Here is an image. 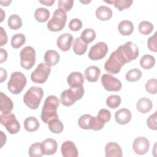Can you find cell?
Returning <instances> with one entry per match:
<instances>
[{"label": "cell", "instance_id": "cell-1", "mask_svg": "<svg viewBox=\"0 0 157 157\" xmlns=\"http://www.w3.org/2000/svg\"><path fill=\"white\" fill-rule=\"evenodd\" d=\"M59 99L55 96L50 95L46 98L42 109L40 116L42 121L48 124L52 119L58 118L57 109L59 106Z\"/></svg>", "mask_w": 157, "mask_h": 157}, {"label": "cell", "instance_id": "cell-2", "mask_svg": "<svg viewBox=\"0 0 157 157\" xmlns=\"http://www.w3.org/2000/svg\"><path fill=\"white\" fill-rule=\"evenodd\" d=\"M128 61L119 47L112 52L104 64L105 70L110 74H118L122 66Z\"/></svg>", "mask_w": 157, "mask_h": 157}, {"label": "cell", "instance_id": "cell-3", "mask_svg": "<svg viewBox=\"0 0 157 157\" xmlns=\"http://www.w3.org/2000/svg\"><path fill=\"white\" fill-rule=\"evenodd\" d=\"M44 95L42 88L37 86H31L24 94L25 104L31 109H37Z\"/></svg>", "mask_w": 157, "mask_h": 157}, {"label": "cell", "instance_id": "cell-4", "mask_svg": "<svg viewBox=\"0 0 157 157\" xmlns=\"http://www.w3.org/2000/svg\"><path fill=\"white\" fill-rule=\"evenodd\" d=\"M84 94L83 86L71 88L63 91L60 96V101L65 106H71L76 101L80 99Z\"/></svg>", "mask_w": 157, "mask_h": 157}, {"label": "cell", "instance_id": "cell-5", "mask_svg": "<svg viewBox=\"0 0 157 157\" xmlns=\"http://www.w3.org/2000/svg\"><path fill=\"white\" fill-rule=\"evenodd\" d=\"M67 20L66 12L61 9H57L53 13L52 18L47 23V28L51 31H61L65 26Z\"/></svg>", "mask_w": 157, "mask_h": 157}, {"label": "cell", "instance_id": "cell-6", "mask_svg": "<svg viewBox=\"0 0 157 157\" xmlns=\"http://www.w3.org/2000/svg\"><path fill=\"white\" fill-rule=\"evenodd\" d=\"M26 85V78L25 75L20 72H14L10 75L7 88L10 93L18 94L22 91Z\"/></svg>", "mask_w": 157, "mask_h": 157}, {"label": "cell", "instance_id": "cell-7", "mask_svg": "<svg viewBox=\"0 0 157 157\" xmlns=\"http://www.w3.org/2000/svg\"><path fill=\"white\" fill-rule=\"evenodd\" d=\"M0 118L1 124L5 126L10 134H14L20 131V123L16 119L15 115L10 112H1Z\"/></svg>", "mask_w": 157, "mask_h": 157}, {"label": "cell", "instance_id": "cell-8", "mask_svg": "<svg viewBox=\"0 0 157 157\" xmlns=\"http://www.w3.org/2000/svg\"><path fill=\"white\" fill-rule=\"evenodd\" d=\"M20 63L22 67L29 70L33 67L36 62V52L30 46H26L20 52Z\"/></svg>", "mask_w": 157, "mask_h": 157}, {"label": "cell", "instance_id": "cell-9", "mask_svg": "<svg viewBox=\"0 0 157 157\" xmlns=\"http://www.w3.org/2000/svg\"><path fill=\"white\" fill-rule=\"evenodd\" d=\"M50 72V66L46 63H40L31 73V80L34 83L42 84L47 81Z\"/></svg>", "mask_w": 157, "mask_h": 157}, {"label": "cell", "instance_id": "cell-10", "mask_svg": "<svg viewBox=\"0 0 157 157\" xmlns=\"http://www.w3.org/2000/svg\"><path fill=\"white\" fill-rule=\"evenodd\" d=\"M101 83L109 91H118L121 88V82L109 74H104L102 75Z\"/></svg>", "mask_w": 157, "mask_h": 157}, {"label": "cell", "instance_id": "cell-11", "mask_svg": "<svg viewBox=\"0 0 157 157\" xmlns=\"http://www.w3.org/2000/svg\"><path fill=\"white\" fill-rule=\"evenodd\" d=\"M108 52V47L105 42H99L91 47L88 57L92 60H99L104 58Z\"/></svg>", "mask_w": 157, "mask_h": 157}, {"label": "cell", "instance_id": "cell-12", "mask_svg": "<svg viewBox=\"0 0 157 157\" xmlns=\"http://www.w3.org/2000/svg\"><path fill=\"white\" fill-rule=\"evenodd\" d=\"M128 63L136 59L139 56V48L132 42L129 41L118 47Z\"/></svg>", "mask_w": 157, "mask_h": 157}, {"label": "cell", "instance_id": "cell-13", "mask_svg": "<svg viewBox=\"0 0 157 157\" xmlns=\"http://www.w3.org/2000/svg\"><path fill=\"white\" fill-rule=\"evenodd\" d=\"M150 143L148 140L144 137L136 138L133 142L132 148L134 152L138 155L145 154L149 149Z\"/></svg>", "mask_w": 157, "mask_h": 157}, {"label": "cell", "instance_id": "cell-14", "mask_svg": "<svg viewBox=\"0 0 157 157\" xmlns=\"http://www.w3.org/2000/svg\"><path fill=\"white\" fill-rule=\"evenodd\" d=\"M61 151L64 157H77L78 154L75 144L70 140H66L63 143Z\"/></svg>", "mask_w": 157, "mask_h": 157}, {"label": "cell", "instance_id": "cell-15", "mask_svg": "<svg viewBox=\"0 0 157 157\" xmlns=\"http://www.w3.org/2000/svg\"><path fill=\"white\" fill-rule=\"evenodd\" d=\"M72 40L73 37L71 34L64 33L58 38L56 41L57 46L62 51H68L71 48Z\"/></svg>", "mask_w": 157, "mask_h": 157}, {"label": "cell", "instance_id": "cell-16", "mask_svg": "<svg viewBox=\"0 0 157 157\" xmlns=\"http://www.w3.org/2000/svg\"><path fill=\"white\" fill-rule=\"evenodd\" d=\"M67 82L71 88H77L83 86L84 77L79 72H72L67 77Z\"/></svg>", "mask_w": 157, "mask_h": 157}, {"label": "cell", "instance_id": "cell-17", "mask_svg": "<svg viewBox=\"0 0 157 157\" xmlns=\"http://www.w3.org/2000/svg\"><path fill=\"white\" fill-rule=\"evenodd\" d=\"M105 152L106 157H121L123 156L120 146L114 142H110L106 144Z\"/></svg>", "mask_w": 157, "mask_h": 157}, {"label": "cell", "instance_id": "cell-18", "mask_svg": "<svg viewBox=\"0 0 157 157\" xmlns=\"http://www.w3.org/2000/svg\"><path fill=\"white\" fill-rule=\"evenodd\" d=\"M43 153L46 155H51L57 150L58 144L55 139L48 138L43 140L41 143Z\"/></svg>", "mask_w": 157, "mask_h": 157}, {"label": "cell", "instance_id": "cell-19", "mask_svg": "<svg viewBox=\"0 0 157 157\" xmlns=\"http://www.w3.org/2000/svg\"><path fill=\"white\" fill-rule=\"evenodd\" d=\"M115 118L118 124H126L131 119V112L127 109H121L115 112Z\"/></svg>", "mask_w": 157, "mask_h": 157}, {"label": "cell", "instance_id": "cell-20", "mask_svg": "<svg viewBox=\"0 0 157 157\" xmlns=\"http://www.w3.org/2000/svg\"><path fill=\"white\" fill-rule=\"evenodd\" d=\"M101 74L100 69L95 66L88 67L85 71V75L86 80L90 82H96L98 80Z\"/></svg>", "mask_w": 157, "mask_h": 157}, {"label": "cell", "instance_id": "cell-21", "mask_svg": "<svg viewBox=\"0 0 157 157\" xmlns=\"http://www.w3.org/2000/svg\"><path fill=\"white\" fill-rule=\"evenodd\" d=\"M59 53L53 50H47L45 54L44 59L45 63L49 66H55L59 61Z\"/></svg>", "mask_w": 157, "mask_h": 157}, {"label": "cell", "instance_id": "cell-22", "mask_svg": "<svg viewBox=\"0 0 157 157\" xmlns=\"http://www.w3.org/2000/svg\"><path fill=\"white\" fill-rule=\"evenodd\" d=\"M13 102L10 98L2 92L0 93V110L1 112H11L13 109Z\"/></svg>", "mask_w": 157, "mask_h": 157}, {"label": "cell", "instance_id": "cell-23", "mask_svg": "<svg viewBox=\"0 0 157 157\" xmlns=\"http://www.w3.org/2000/svg\"><path fill=\"white\" fill-rule=\"evenodd\" d=\"M96 16L99 20L107 21L112 18V11L110 7L106 6H101L97 8Z\"/></svg>", "mask_w": 157, "mask_h": 157}, {"label": "cell", "instance_id": "cell-24", "mask_svg": "<svg viewBox=\"0 0 157 157\" xmlns=\"http://www.w3.org/2000/svg\"><path fill=\"white\" fill-rule=\"evenodd\" d=\"M88 47V44L85 42L80 37H77L73 42V51L77 55H83Z\"/></svg>", "mask_w": 157, "mask_h": 157}, {"label": "cell", "instance_id": "cell-25", "mask_svg": "<svg viewBox=\"0 0 157 157\" xmlns=\"http://www.w3.org/2000/svg\"><path fill=\"white\" fill-rule=\"evenodd\" d=\"M153 104L150 99L147 98H142L137 102V109L142 113H145L150 112L152 108Z\"/></svg>", "mask_w": 157, "mask_h": 157}, {"label": "cell", "instance_id": "cell-26", "mask_svg": "<svg viewBox=\"0 0 157 157\" xmlns=\"http://www.w3.org/2000/svg\"><path fill=\"white\" fill-rule=\"evenodd\" d=\"M118 31L121 35L129 36L134 31L132 23L128 20H123L118 25Z\"/></svg>", "mask_w": 157, "mask_h": 157}, {"label": "cell", "instance_id": "cell-27", "mask_svg": "<svg viewBox=\"0 0 157 157\" xmlns=\"http://www.w3.org/2000/svg\"><path fill=\"white\" fill-rule=\"evenodd\" d=\"M24 128L28 132H34L39 128V123L36 118L29 117L24 121Z\"/></svg>", "mask_w": 157, "mask_h": 157}, {"label": "cell", "instance_id": "cell-28", "mask_svg": "<svg viewBox=\"0 0 157 157\" xmlns=\"http://www.w3.org/2000/svg\"><path fill=\"white\" fill-rule=\"evenodd\" d=\"M34 17L37 21L43 23L48 20L50 17L49 10L44 7L37 8L34 13Z\"/></svg>", "mask_w": 157, "mask_h": 157}, {"label": "cell", "instance_id": "cell-29", "mask_svg": "<svg viewBox=\"0 0 157 157\" xmlns=\"http://www.w3.org/2000/svg\"><path fill=\"white\" fill-rule=\"evenodd\" d=\"M50 131L55 134L61 133L64 128L63 123L58 118H54L50 120L48 123Z\"/></svg>", "mask_w": 157, "mask_h": 157}, {"label": "cell", "instance_id": "cell-30", "mask_svg": "<svg viewBox=\"0 0 157 157\" xmlns=\"http://www.w3.org/2000/svg\"><path fill=\"white\" fill-rule=\"evenodd\" d=\"M155 63V57L150 55H144L140 60V66L145 69H150L152 68Z\"/></svg>", "mask_w": 157, "mask_h": 157}, {"label": "cell", "instance_id": "cell-31", "mask_svg": "<svg viewBox=\"0 0 157 157\" xmlns=\"http://www.w3.org/2000/svg\"><path fill=\"white\" fill-rule=\"evenodd\" d=\"M7 23L9 27L13 30H17L22 26V21L21 18L16 14L12 15L9 17Z\"/></svg>", "mask_w": 157, "mask_h": 157}, {"label": "cell", "instance_id": "cell-32", "mask_svg": "<svg viewBox=\"0 0 157 157\" xmlns=\"http://www.w3.org/2000/svg\"><path fill=\"white\" fill-rule=\"evenodd\" d=\"M28 154L31 157H40L44 155L42 145L39 142L33 144L28 151Z\"/></svg>", "mask_w": 157, "mask_h": 157}, {"label": "cell", "instance_id": "cell-33", "mask_svg": "<svg viewBox=\"0 0 157 157\" xmlns=\"http://www.w3.org/2000/svg\"><path fill=\"white\" fill-rule=\"evenodd\" d=\"M26 41L25 35L21 33H18L13 35L11 39V45L14 48H18L21 47Z\"/></svg>", "mask_w": 157, "mask_h": 157}, {"label": "cell", "instance_id": "cell-34", "mask_svg": "<svg viewBox=\"0 0 157 157\" xmlns=\"http://www.w3.org/2000/svg\"><path fill=\"white\" fill-rule=\"evenodd\" d=\"M81 39L86 44L93 41L96 38L95 31L90 28H87L83 30L81 34Z\"/></svg>", "mask_w": 157, "mask_h": 157}, {"label": "cell", "instance_id": "cell-35", "mask_svg": "<svg viewBox=\"0 0 157 157\" xmlns=\"http://www.w3.org/2000/svg\"><path fill=\"white\" fill-rule=\"evenodd\" d=\"M142 76L141 71L136 68L129 70L126 74L125 78L128 82H136L139 80Z\"/></svg>", "mask_w": 157, "mask_h": 157}, {"label": "cell", "instance_id": "cell-36", "mask_svg": "<svg viewBox=\"0 0 157 157\" xmlns=\"http://www.w3.org/2000/svg\"><path fill=\"white\" fill-rule=\"evenodd\" d=\"M92 117H93L89 114H84V115H82L78 120V126L82 129H91L90 124H91Z\"/></svg>", "mask_w": 157, "mask_h": 157}, {"label": "cell", "instance_id": "cell-37", "mask_svg": "<svg viewBox=\"0 0 157 157\" xmlns=\"http://www.w3.org/2000/svg\"><path fill=\"white\" fill-rule=\"evenodd\" d=\"M121 98L117 94H112L109 96L106 100L107 105L111 109L117 108L121 103Z\"/></svg>", "mask_w": 157, "mask_h": 157}, {"label": "cell", "instance_id": "cell-38", "mask_svg": "<svg viewBox=\"0 0 157 157\" xmlns=\"http://www.w3.org/2000/svg\"><path fill=\"white\" fill-rule=\"evenodd\" d=\"M153 29V25L147 21H142L139 25V31L144 35L150 34Z\"/></svg>", "mask_w": 157, "mask_h": 157}, {"label": "cell", "instance_id": "cell-39", "mask_svg": "<svg viewBox=\"0 0 157 157\" xmlns=\"http://www.w3.org/2000/svg\"><path fill=\"white\" fill-rule=\"evenodd\" d=\"M132 4L131 0H115L113 1V5L115 8L120 11H122L125 9H128Z\"/></svg>", "mask_w": 157, "mask_h": 157}, {"label": "cell", "instance_id": "cell-40", "mask_svg": "<svg viewBox=\"0 0 157 157\" xmlns=\"http://www.w3.org/2000/svg\"><path fill=\"white\" fill-rule=\"evenodd\" d=\"M145 90L150 93L155 94L157 92V81L156 78H151L147 81L145 84Z\"/></svg>", "mask_w": 157, "mask_h": 157}, {"label": "cell", "instance_id": "cell-41", "mask_svg": "<svg viewBox=\"0 0 157 157\" xmlns=\"http://www.w3.org/2000/svg\"><path fill=\"white\" fill-rule=\"evenodd\" d=\"M97 117L104 123H105L110 121L111 118V113L109 110L105 109H102L99 111Z\"/></svg>", "mask_w": 157, "mask_h": 157}, {"label": "cell", "instance_id": "cell-42", "mask_svg": "<svg viewBox=\"0 0 157 157\" xmlns=\"http://www.w3.org/2000/svg\"><path fill=\"white\" fill-rule=\"evenodd\" d=\"M104 124L97 117H93L91 118L90 129L94 131H99L104 126Z\"/></svg>", "mask_w": 157, "mask_h": 157}, {"label": "cell", "instance_id": "cell-43", "mask_svg": "<svg viewBox=\"0 0 157 157\" xmlns=\"http://www.w3.org/2000/svg\"><path fill=\"white\" fill-rule=\"evenodd\" d=\"M58 8L63 9L66 12L69 11L74 4V1L72 0H59L58 1Z\"/></svg>", "mask_w": 157, "mask_h": 157}, {"label": "cell", "instance_id": "cell-44", "mask_svg": "<svg viewBox=\"0 0 157 157\" xmlns=\"http://www.w3.org/2000/svg\"><path fill=\"white\" fill-rule=\"evenodd\" d=\"M156 118H157V112H155L153 114L151 115L147 120V124L150 129H153V130L157 129Z\"/></svg>", "mask_w": 157, "mask_h": 157}, {"label": "cell", "instance_id": "cell-45", "mask_svg": "<svg viewBox=\"0 0 157 157\" xmlns=\"http://www.w3.org/2000/svg\"><path fill=\"white\" fill-rule=\"evenodd\" d=\"M69 29L72 31H77L82 27V22L78 18H74L71 20L69 23Z\"/></svg>", "mask_w": 157, "mask_h": 157}, {"label": "cell", "instance_id": "cell-46", "mask_svg": "<svg viewBox=\"0 0 157 157\" xmlns=\"http://www.w3.org/2000/svg\"><path fill=\"white\" fill-rule=\"evenodd\" d=\"M147 46L150 50L156 52L157 51L156 47V33L153 36L150 37L147 40Z\"/></svg>", "mask_w": 157, "mask_h": 157}, {"label": "cell", "instance_id": "cell-47", "mask_svg": "<svg viewBox=\"0 0 157 157\" xmlns=\"http://www.w3.org/2000/svg\"><path fill=\"white\" fill-rule=\"evenodd\" d=\"M1 42H0V45L2 47L7 42V36L6 34V31H4V28L2 27H1V37H0Z\"/></svg>", "mask_w": 157, "mask_h": 157}, {"label": "cell", "instance_id": "cell-48", "mask_svg": "<svg viewBox=\"0 0 157 157\" xmlns=\"http://www.w3.org/2000/svg\"><path fill=\"white\" fill-rule=\"evenodd\" d=\"M0 56H1V59H0V63H2L4 61H6L7 58V52L6 50L4 48H0Z\"/></svg>", "mask_w": 157, "mask_h": 157}, {"label": "cell", "instance_id": "cell-49", "mask_svg": "<svg viewBox=\"0 0 157 157\" xmlns=\"http://www.w3.org/2000/svg\"><path fill=\"white\" fill-rule=\"evenodd\" d=\"M0 71H1V77H0V82L1 83L3 82L4 80H6V79L7 78V71L4 69L2 67L0 68Z\"/></svg>", "mask_w": 157, "mask_h": 157}, {"label": "cell", "instance_id": "cell-50", "mask_svg": "<svg viewBox=\"0 0 157 157\" xmlns=\"http://www.w3.org/2000/svg\"><path fill=\"white\" fill-rule=\"evenodd\" d=\"M0 132H1V148H2L3 145L6 144L7 138H6V134H4L2 131H1Z\"/></svg>", "mask_w": 157, "mask_h": 157}, {"label": "cell", "instance_id": "cell-51", "mask_svg": "<svg viewBox=\"0 0 157 157\" xmlns=\"http://www.w3.org/2000/svg\"><path fill=\"white\" fill-rule=\"evenodd\" d=\"M39 2L47 6H52L54 2H55V0H45V1H39Z\"/></svg>", "mask_w": 157, "mask_h": 157}]
</instances>
